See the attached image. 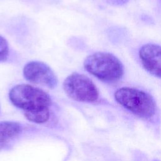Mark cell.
I'll return each mask as SVG.
<instances>
[{"instance_id":"obj_8","label":"cell","mask_w":161,"mask_h":161,"mask_svg":"<svg viewBox=\"0 0 161 161\" xmlns=\"http://www.w3.org/2000/svg\"><path fill=\"white\" fill-rule=\"evenodd\" d=\"M26 118L35 123L42 124L46 123L50 118L49 109H45L39 111H25L24 112Z\"/></svg>"},{"instance_id":"obj_6","label":"cell","mask_w":161,"mask_h":161,"mask_svg":"<svg viewBox=\"0 0 161 161\" xmlns=\"http://www.w3.org/2000/svg\"><path fill=\"white\" fill-rule=\"evenodd\" d=\"M139 57L148 72L161 79V46L154 43L143 45L139 50Z\"/></svg>"},{"instance_id":"obj_3","label":"cell","mask_w":161,"mask_h":161,"mask_svg":"<svg viewBox=\"0 0 161 161\" xmlns=\"http://www.w3.org/2000/svg\"><path fill=\"white\" fill-rule=\"evenodd\" d=\"M115 100L134 114L150 119L155 113V103L148 93L133 87H124L114 92Z\"/></svg>"},{"instance_id":"obj_5","label":"cell","mask_w":161,"mask_h":161,"mask_svg":"<svg viewBox=\"0 0 161 161\" xmlns=\"http://www.w3.org/2000/svg\"><path fill=\"white\" fill-rule=\"evenodd\" d=\"M24 77L29 82L54 88L58 82L57 77L52 69L40 61H31L23 69Z\"/></svg>"},{"instance_id":"obj_10","label":"cell","mask_w":161,"mask_h":161,"mask_svg":"<svg viewBox=\"0 0 161 161\" xmlns=\"http://www.w3.org/2000/svg\"><path fill=\"white\" fill-rule=\"evenodd\" d=\"M109 2L111 3L114 4H121L124 3L126 1V0H108Z\"/></svg>"},{"instance_id":"obj_2","label":"cell","mask_w":161,"mask_h":161,"mask_svg":"<svg viewBox=\"0 0 161 161\" xmlns=\"http://www.w3.org/2000/svg\"><path fill=\"white\" fill-rule=\"evenodd\" d=\"M9 98L16 107L25 111L49 109L52 104L49 95L41 89L30 84L14 86L9 92Z\"/></svg>"},{"instance_id":"obj_4","label":"cell","mask_w":161,"mask_h":161,"mask_svg":"<svg viewBox=\"0 0 161 161\" xmlns=\"http://www.w3.org/2000/svg\"><path fill=\"white\" fill-rule=\"evenodd\" d=\"M63 89L71 99L84 103H94L99 97V91L94 82L86 75L74 72L67 76Z\"/></svg>"},{"instance_id":"obj_7","label":"cell","mask_w":161,"mask_h":161,"mask_svg":"<svg viewBox=\"0 0 161 161\" xmlns=\"http://www.w3.org/2000/svg\"><path fill=\"white\" fill-rule=\"evenodd\" d=\"M21 131L19 123L15 121H4L0 122V143L6 142L17 136Z\"/></svg>"},{"instance_id":"obj_1","label":"cell","mask_w":161,"mask_h":161,"mask_svg":"<svg viewBox=\"0 0 161 161\" xmlns=\"http://www.w3.org/2000/svg\"><path fill=\"white\" fill-rule=\"evenodd\" d=\"M86 70L98 79L106 82L119 80L124 73L123 64L114 55L108 52H95L84 62Z\"/></svg>"},{"instance_id":"obj_9","label":"cell","mask_w":161,"mask_h":161,"mask_svg":"<svg viewBox=\"0 0 161 161\" xmlns=\"http://www.w3.org/2000/svg\"><path fill=\"white\" fill-rule=\"evenodd\" d=\"M9 48L5 38L0 35V62H4L9 56Z\"/></svg>"}]
</instances>
